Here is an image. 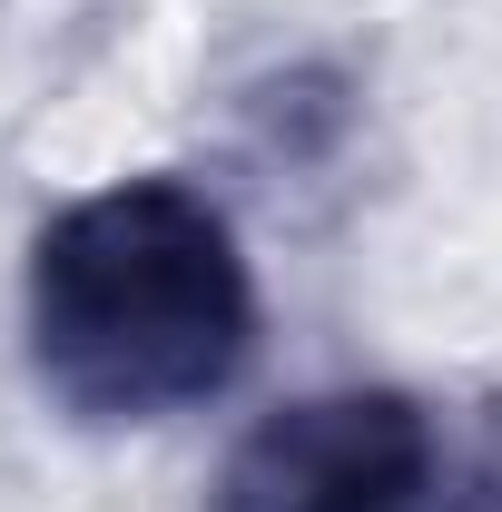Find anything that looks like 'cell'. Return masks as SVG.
<instances>
[{
  "instance_id": "cell-1",
  "label": "cell",
  "mask_w": 502,
  "mask_h": 512,
  "mask_svg": "<svg viewBox=\"0 0 502 512\" xmlns=\"http://www.w3.org/2000/svg\"><path fill=\"white\" fill-rule=\"evenodd\" d=\"M30 375L89 434L217 404L256 355V266L188 178H109L30 237Z\"/></svg>"
},
{
  "instance_id": "cell-2",
  "label": "cell",
  "mask_w": 502,
  "mask_h": 512,
  "mask_svg": "<svg viewBox=\"0 0 502 512\" xmlns=\"http://www.w3.org/2000/svg\"><path fill=\"white\" fill-rule=\"evenodd\" d=\"M443 434L404 384H325L247 424L207 512H434Z\"/></svg>"
},
{
  "instance_id": "cell-3",
  "label": "cell",
  "mask_w": 502,
  "mask_h": 512,
  "mask_svg": "<svg viewBox=\"0 0 502 512\" xmlns=\"http://www.w3.org/2000/svg\"><path fill=\"white\" fill-rule=\"evenodd\" d=\"M434 512H502V453H483L453 493H434Z\"/></svg>"
}]
</instances>
